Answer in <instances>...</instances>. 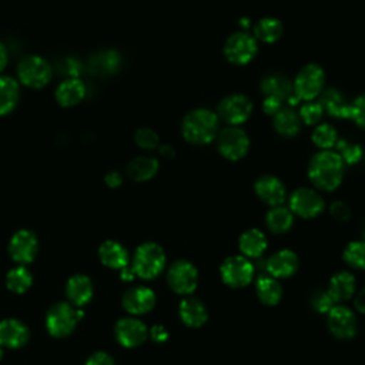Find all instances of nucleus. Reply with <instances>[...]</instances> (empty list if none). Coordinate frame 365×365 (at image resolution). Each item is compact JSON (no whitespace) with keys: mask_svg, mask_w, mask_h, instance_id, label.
Instances as JSON below:
<instances>
[{"mask_svg":"<svg viewBox=\"0 0 365 365\" xmlns=\"http://www.w3.org/2000/svg\"><path fill=\"white\" fill-rule=\"evenodd\" d=\"M345 164L336 151L322 150L311 158L308 177L314 187L322 191H334L342 182Z\"/></svg>","mask_w":365,"mask_h":365,"instance_id":"nucleus-1","label":"nucleus"},{"mask_svg":"<svg viewBox=\"0 0 365 365\" xmlns=\"http://www.w3.org/2000/svg\"><path fill=\"white\" fill-rule=\"evenodd\" d=\"M218 131L220 118L208 108H194L181 121V134L190 144L205 145L215 140Z\"/></svg>","mask_w":365,"mask_h":365,"instance_id":"nucleus-2","label":"nucleus"},{"mask_svg":"<svg viewBox=\"0 0 365 365\" xmlns=\"http://www.w3.org/2000/svg\"><path fill=\"white\" fill-rule=\"evenodd\" d=\"M325 84V71L317 63L305 64L294 78L292 93L304 101H311L318 97Z\"/></svg>","mask_w":365,"mask_h":365,"instance_id":"nucleus-3","label":"nucleus"},{"mask_svg":"<svg viewBox=\"0 0 365 365\" xmlns=\"http://www.w3.org/2000/svg\"><path fill=\"white\" fill-rule=\"evenodd\" d=\"M165 265V254L163 248L155 242H144L141 244L133 259V269L135 275L151 279L157 277Z\"/></svg>","mask_w":365,"mask_h":365,"instance_id":"nucleus-4","label":"nucleus"},{"mask_svg":"<svg viewBox=\"0 0 365 365\" xmlns=\"http://www.w3.org/2000/svg\"><path fill=\"white\" fill-rule=\"evenodd\" d=\"M215 141L218 153L230 161L244 158L250 150V137L238 125H228L220 130Z\"/></svg>","mask_w":365,"mask_h":365,"instance_id":"nucleus-5","label":"nucleus"},{"mask_svg":"<svg viewBox=\"0 0 365 365\" xmlns=\"http://www.w3.org/2000/svg\"><path fill=\"white\" fill-rule=\"evenodd\" d=\"M222 51L230 63L244 66L257 56L258 43L252 34L245 30H240L227 37Z\"/></svg>","mask_w":365,"mask_h":365,"instance_id":"nucleus-6","label":"nucleus"},{"mask_svg":"<svg viewBox=\"0 0 365 365\" xmlns=\"http://www.w3.org/2000/svg\"><path fill=\"white\" fill-rule=\"evenodd\" d=\"M81 317L83 311L74 309L67 302H57L48 309L46 317V325L53 336L61 338L68 335L74 329L77 321Z\"/></svg>","mask_w":365,"mask_h":365,"instance_id":"nucleus-7","label":"nucleus"},{"mask_svg":"<svg viewBox=\"0 0 365 365\" xmlns=\"http://www.w3.org/2000/svg\"><path fill=\"white\" fill-rule=\"evenodd\" d=\"M252 113V101L241 93L225 96L217 107V115L228 125H240L245 123Z\"/></svg>","mask_w":365,"mask_h":365,"instance_id":"nucleus-8","label":"nucleus"},{"mask_svg":"<svg viewBox=\"0 0 365 365\" xmlns=\"http://www.w3.org/2000/svg\"><path fill=\"white\" fill-rule=\"evenodd\" d=\"M325 202L321 194L312 188H297L289 195V210L302 218H314L324 211Z\"/></svg>","mask_w":365,"mask_h":365,"instance_id":"nucleus-9","label":"nucleus"},{"mask_svg":"<svg viewBox=\"0 0 365 365\" xmlns=\"http://www.w3.org/2000/svg\"><path fill=\"white\" fill-rule=\"evenodd\" d=\"M17 73L20 81L31 88H41L51 78L50 64L38 56H30L21 60Z\"/></svg>","mask_w":365,"mask_h":365,"instance_id":"nucleus-10","label":"nucleus"},{"mask_svg":"<svg viewBox=\"0 0 365 365\" xmlns=\"http://www.w3.org/2000/svg\"><path fill=\"white\" fill-rule=\"evenodd\" d=\"M254 265L241 255L228 257L221 265L222 281L234 288L248 285L254 278Z\"/></svg>","mask_w":365,"mask_h":365,"instance_id":"nucleus-11","label":"nucleus"},{"mask_svg":"<svg viewBox=\"0 0 365 365\" xmlns=\"http://www.w3.org/2000/svg\"><path fill=\"white\" fill-rule=\"evenodd\" d=\"M167 281L171 289L177 294H191L198 282L197 268L188 261H175L168 269Z\"/></svg>","mask_w":365,"mask_h":365,"instance_id":"nucleus-12","label":"nucleus"},{"mask_svg":"<svg viewBox=\"0 0 365 365\" xmlns=\"http://www.w3.org/2000/svg\"><path fill=\"white\" fill-rule=\"evenodd\" d=\"M254 190L258 198L271 207L282 205L287 198V188L284 182L271 174L261 175L254 184Z\"/></svg>","mask_w":365,"mask_h":365,"instance_id":"nucleus-13","label":"nucleus"},{"mask_svg":"<svg viewBox=\"0 0 365 365\" xmlns=\"http://www.w3.org/2000/svg\"><path fill=\"white\" fill-rule=\"evenodd\" d=\"M328 328L336 338L349 339L356 334V318L346 307L335 305L328 312Z\"/></svg>","mask_w":365,"mask_h":365,"instance_id":"nucleus-14","label":"nucleus"},{"mask_svg":"<svg viewBox=\"0 0 365 365\" xmlns=\"http://www.w3.org/2000/svg\"><path fill=\"white\" fill-rule=\"evenodd\" d=\"M37 248H38L37 237L29 230L17 231L11 237L9 244V251L11 258L21 264L31 262L37 252Z\"/></svg>","mask_w":365,"mask_h":365,"instance_id":"nucleus-15","label":"nucleus"},{"mask_svg":"<svg viewBox=\"0 0 365 365\" xmlns=\"http://www.w3.org/2000/svg\"><path fill=\"white\" fill-rule=\"evenodd\" d=\"M147 327L135 318H123L115 325L117 341L127 348H134L143 344L147 338Z\"/></svg>","mask_w":365,"mask_h":365,"instance_id":"nucleus-16","label":"nucleus"},{"mask_svg":"<svg viewBox=\"0 0 365 365\" xmlns=\"http://www.w3.org/2000/svg\"><path fill=\"white\" fill-rule=\"evenodd\" d=\"M264 98H272L277 101H287L292 96V83L282 74L271 73L262 77L259 83Z\"/></svg>","mask_w":365,"mask_h":365,"instance_id":"nucleus-17","label":"nucleus"},{"mask_svg":"<svg viewBox=\"0 0 365 365\" xmlns=\"http://www.w3.org/2000/svg\"><path fill=\"white\" fill-rule=\"evenodd\" d=\"M298 268V257L291 250H281L267 259V272L274 278L291 277Z\"/></svg>","mask_w":365,"mask_h":365,"instance_id":"nucleus-18","label":"nucleus"},{"mask_svg":"<svg viewBox=\"0 0 365 365\" xmlns=\"http://www.w3.org/2000/svg\"><path fill=\"white\" fill-rule=\"evenodd\" d=\"M155 304L154 292L147 287L128 289L123 297V307L131 314H145Z\"/></svg>","mask_w":365,"mask_h":365,"instance_id":"nucleus-19","label":"nucleus"},{"mask_svg":"<svg viewBox=\"0 0 365 365\" xmlns=\"http://www.w3.org/2000/svg\"><path fill=\"white\" fill-rule=\"evenodd\" d=\"M29 329L19 319H4L0 322V345L20 348L29 341Z\"/></svg>","mask_w":365,"mask_h":365,"instance_id":"nucleus-20","label":"nucleus"},{"mask_svg":"<svg viewBox=\"0 0 365 365\" xmlns=\"http://www.w3.org/2000/svg\"><path fill=\"white\" fill-rule=\"evenodd\" d=\"M319 104L322 106L324 113L335 118H348L349 103L345 100L344 94L338 88H327L319 94Z\"/></svg>","mask_w":365,"mask_h":365,"instance_id":"nucleus-21","label":"nucleus"},{"mask_svg":"<svg viewBox=\"0 0 365 365\" xmlns=\"http://www.w3.org/2000/svg\"><path fill=\"white\" fill-rule=\"evenodd\" d=\"M208 312L205 305L192 297L184 298L180 304V318L181 321L191 328H198L207 321Z\"/></svg>","mask_w":365,"mask_h":365,"instance_id":"nucleus-22","label":"nucleus"},{"mask_svg":"<svg viewBox=\"0 0 365 365\" xmlns=\"http://www.w3.org/2000/svg\"><path fill=\"white\" fill-rule=\"evenodd\" d=\"M66 292H67V297L71 301V304H74L77 307H83L93 297V284L88 277L78 274L68 279Z\"/></svg>","mask_w":365,"mask_h":365,"instance_id":"nucleus-23","label":"nucleus"},{"mask_svg":"<svg viewBox=\"0 0 365 365\" xmlns=\"http://www.w3.org/2000/svg\"><path fill=\"white\" fill-rule=\"evenodd\" d=\"M98 255L101 262L110 268H124L128 265V252L117 241L108 240L103 242L98 248Z\"/></svg>","mask_w":365,"mask_h":365,"instance_id":"nucleus-24","label":"nucleus"},{"mask_svg":"<svg viewBox=\"0 0 365 365\" xmlns=\"http://www.w3.org/2000/svg\"><path fill=\"white\" fill-rule=\"evenodd\" d=\"M238 247L245 257L259 258L267 248V238L262 231L250 228L244 231L238 240Z\"/></svg>","mask_w":365,"mask_h":365,"instance_id":"nucleus-25","label":"nucleus"},{"mask_svg":"<svg viewBox=\"0 0 365 365\" xmlns=\"http://www.w3.org/2000/svg\"><path fill=\"white\" fill-rule=\"evenodd\" d=\"M86 94V87L78 78H68L63 81L56 90V98L60 106L71 107L83 100Z\"/></svg>","mask_w":365,"mask_h":365,"instance_id":"nucleus-26","label":"nucleus"},{"mask_svg":"<svg viewBox=\"0 0 365 365\" xmlns=\"http://www.w3.org/2000/svg\"><path fill=\"white\" fill-rule=\"evenodd\" d=\"M275 131L282 137H295L301 128V120L292 108H281L272 120Z\"/></svg>","mask_w":365,"mask_h":365,"instance_id":"nucleus-27","label":"nucleus"},{"mask_svg":"<svg viewBox=\"0 0 365 365\" xmlns=\"http://www.w3.org/2000/svg\"><path fill=\"white\" fill-rule=\"evenodd\" d=\"M328 292L332 295V298L336 301V304L341 301H346L355 292L354 275L349 272H345V271L335 274L329 281Z\"/></svg>","mask_w":365,"mask_h":365,"instance_id":"nucleus-28","label":"nucleus"},{"mask_svg":"<svg viewBox=\"0 0 365 365\" xmlns=\"http://www.w3.org/2000/svg\"><path fill=\"white\" fill-rule=\"evenodd\" d=\"M282 23L278 19L262 17L255 23L252 29V36L262 43L272 44L279 40V37L282 36Z\"/></svg>","mask_w":365,"mask_h":365,"instance_id":"nucleus-29","label":"nucleus"},{"mask_svg":"<svg viewBox=\"0 0 365 365\" xmlns=\"http://www.w3.org/2000/svg\"><path fill=\"white\" fill-rule=\"evenodd\" d=\"M158 171V161L154 157H135L127 165L128 175L135 181H147Z\"/></svg>","mask_w":365,"mask_h":365,"instance_id":"nucleus-30","label":"nucleus"},{"mask_svg":"<svg viewBox=\"0 0 365 365\" xmlns=\"http://www.w3.org/2000/svg\"><path fill=\"white\" fill-rule=\"evenodd\" d=\"M265 222L271 232L282 234L291 228L294 222V214L287 207H282V205L272 207L265 217Z\"/></svg>","mask_w":365,"mask_h":365,"instance_id":"nucleus-31","label":"nucleus"},{"mask_svg":"<svg viewBox=\"0 0 365 365\" xmlns=\"http://www.w3.org/2000/svg\"><path fill=\"white\" fill-rule=\"evenodd\" d=\"M257 295L265 305H275L282 297V288L274 277L259 275L257 279Z\"/></svg>","mask_w":365,"mask_h":365,"instance_id":"nucleus-32","label":"nucleus"},{"mask_svg":"<svg viewBox=\"0 0 365 365\" xmlns=\"http://www.w3.org/2000/svg\"><path fill=\"white\" fill-rule=\"evenodd\" d=\"M19 84L11 77L0 76V115L10 113L19 101Z\"/></svg>","mask_w":365,"mask_h":365,"instance_id":"nucleus-33","label":"nucleus"},{"mask_svg":"<svg viewBox=\"0 0 365 365\" xmlns=\"http://www.w3.org/2000/svg\"><path fill=\"white\" fill-rule=\"evenodd\" d=\"M31 281H33V277L26 267L13 268L11 271H9L6 277L7 288L16 294H21L27 291L31 285Z\"/></svg>","mask_w":365,"mask_h":365,"instance_id":"nucleus-34","label":"nucleus"},{"mask_svg":"<svg viewBox=\"0 0 365 365\" xmlns=\"http://www.w3.org/2000/svg\"><path fill=\"white\" fill-rule=\"evenodd\" d=\"M336 141H338L336 130L334 128V125L328 123L318 124L312 131V143L321 150H329L335 147Z\"/></svg>","mask_w":365,"mask_h":365,"instance_id":"nucleus-35","label":"nucleus"},{"mask_svg":"<svg viewBox=\"0 0 365 365\" xmlns=\"http://www.w3.org/2000/svg\"><path fill=\"white\" fill-rule=\"evenodd\" d=\"M335 148H336V153L339 154V157L342 158L344 164H346V165H355L356 163L361 161V158L364 155V150L359 144L344 140V138H338Z\"/></svg>","mask_w":365,"mask_h":365,"instance_id":"nucleus-36","label":"nucleus"},{"mask_svg":"<svg viewBox=\"0 0 365 365\" xmlns=\"http://www.w3.org/2000/svg\"><path fill=\"white\" fill-rule=\"evenodd\" d=\"M344 259L354 268L365 269V240L349 242L344 251Z\"/></svg>","mask_w":365,"mask_h":365,"instance_id":"nucleus-37","label":"nucleus"},{"mask_svg":"<svg viewBox=\"0 0 365 365\" xmlns=\"http://www.w3.org/2000/svg\"><path fill=\"white\" fill-rule=\"evenodd\" d=\"M322 115H324L322 106L319 104V101H315V100L305 101V103L299 107V111H298L299 120H301L304 124H307V125L318 124L319 120L322 118Z\"/></svg>","mask_w":365,"mask_h":365,"instance_id":"nucleus-38","label":"nucleus"},{"mask_svg":"<svg viewBox=\"0 0 365 365\" xmlns=\"http://www.w3.org/2000/svg\"><path fill=\"white\" fill-rule=\"evenodd\" d=\"M134 141L143 150H154L160 145L158 134L153 128H148V127L138 128L134 134Z\"/></svg>","mask_w":365,"mask_h":365,"instance_id":"nucleus-39","label":"nucleus"},{"mask_svg":"<svg viewBox=\"0 0 365 365\" xmlns=\"http://www.w3.org/2000/svg\"><path fill=\"white\" fill-rule=\"evenodd\" d=\"M348 118L361 128H365V93L358 96L352 103H349Z\"/></svg>","mask_w":365,"mask_h":365,"instance_id":"nucleus-40","label":"nucleus"},{"mask_svg":"<svg viewBox=\"0 0 365 365\" xmlns=\"http://www.w3.org/2000/svg\"><path fill=\"white\" fill-rule=\"evenodd\" d=\"M335 305H336V301L332 298V295L328 292V289L327 291L319 289L312 295V307L318 312H327L328 314Z\"/></svg>","mask_w":365,"mask_h":365,"instance_id":"nucleus-41","label":"nucleus"},{"mask_svg":"<svg viewBox=\"0 0 365 365\" xmlns=\"http://www.w3.org/2000/svg\"><path fill=\"white\" fill-rule=\"evenodd\" d=\"M331 214L338 221H346L349 218V215H351V211H349V207L345 202L335 201L331 205Z\"/></svg>","mask_w":365,"mask_h":365,"instance_id":"nucleus-42","label":"nucleus"},{"mask_svg":"<svg viewBox=\"0 0 365 365\" xmlns=\"http://www.w3.org/2000/svg\"><path fill=\"white\" fill-rule=\"evenodd\" d=\"M86 365H114V361L106 352H96L87 359Z\"/></svg>","mask_w":365,"mask_h":365,"instance_id":"nucleus-43","label":"nucleus"},{"mask_svg":"<svg viewBox=\"0 0 365 365\" xmlns=\"http://www.w3.org/2000/svg\"><path fill=\"white\" fill-rule=\"evenodd\" d=\"M104 180H106V184H107L108 187H111V188L118 187V185L121 184V181H123L121 174H120L118 171H110V173H107Z\"/></svg>","mask_w":365,"mask_h":365,"instance_id":"nucleus-44","label":"nucleus"},{"mask_svg":"<svg viewBox=\"0 0 365 365\" xmlns=\"http://www.w3.org/2000/svg\"><path fill=\"white\" fill-rule=\"evenodd\" d=\"M151 338L155 342H164L168 338V334H167L165 328H163L160 325H155V327L151 328Z\"/></svg>","mask_w":365,"mask_h":365,"instance_id":"nucleus-45","label":"nucleus"},{"mask_svg":"<svg viewBox=\"0 0 365 365\" xmlns=\"http://www.w3.org/2000/svg\"><path fill=\"white\" fill-rule=\"evenodd\" d=\"M355 307L358 311L365 314V287L355 297Z\"/></svg>","mask_w":365,"mask_h":365,"instance_id":"nucleus-46","label":"nucleus"},{"mask_svg":"<svg viewBox=\"0 0 365 365\" xmlns=\"http://www.w3.org/2000/svg\"><path fill=\"white\" fill-rule=\"evenodd\" d=\"M160 154H161V157H164V158H173L174 157V154H175V151H174V148L170 145V144H164V145H160Z\"/></svg>","mask_w":365,"mask_h":365,"instance_id":"nucleus-47","label":"nucleus"},{"mask_svg":"<svg viewBox=\"0 0 365 365\" xmlns=\"http://www.w3.org/2000/svg\"><path fill=\"white\" fill-rule=\"evenodd\" d=\"M135 277V272H134V269H133V267H124V268H121V278L123 279H125V281H130V279H133Z\"/></svg>","mask_w":365,"mask_h":365,"instance_id":"nucleus-48","label":"nucleus"},{"mask_svg":"<svg viewBox=\"0 0 365 365\" xmlns=\"http://www.w3.org/2000/svg\"><path fill=\"white\" fill-rule=\"evenodd\" d=\"M7 64V50L6 47L0 43V71L6 67Z\"/></svg>","mask_w":365,"mask_h":365,"instance_id":"nucleus-49","label":"nucleus"},{"mask_svg":"<svg viewBox=\"0 0 365 365\" xmlns=\"http://www.w3.org/2000/svg\"><path fill=\"white\" fill-rule=\"evenodd\" d=\"M1 354H3V352H1V349H0V358H1Z\"/></svg>","mask_w":365,"mask_h":365,"instance_id":"nucleus-50","label":"nucleus"},{"mask_svg":"<svg viewBox=\"0 0 365 365\" xmlns=\"http://www.w3.org/2000/svg\"><path fill=\"white\" fill-rule=\"evenodd\" d=\"M364 237H365V230H364Z\"/></svg>","mask_w":365,"mask_h":365,"instance_id":"nucleus-51","label":"nucleus"}]
</instances>
